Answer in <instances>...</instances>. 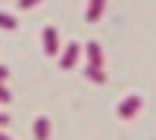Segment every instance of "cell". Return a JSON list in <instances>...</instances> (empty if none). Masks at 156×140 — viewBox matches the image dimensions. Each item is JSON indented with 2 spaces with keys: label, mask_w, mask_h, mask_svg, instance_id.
Segmentation results:
<instances>
[{
  "label": "cell",
  "mask_w": 156,
  "mask_h": 140,
  "mask_svg": "<svg viewBox=\"0 0 156 140\" xmlns=\"http://www.w3.org/2000/svg\"><path fill=\"white\" fill-rule=\"evenodd\" d=\"M134 109H137V100H131V103H125V109H122V112L128 115V112H134Z\"/></svg>",
  "instance_id": "cell-1"
}]
</instances>
